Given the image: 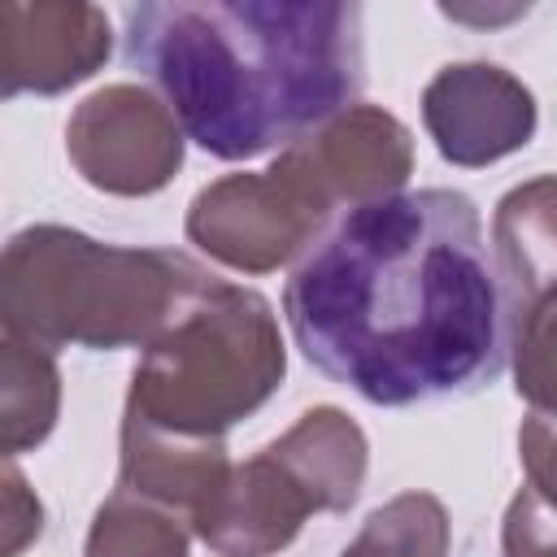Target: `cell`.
Masks as SVG:
<instances>
[{
  "mask_svg": "<svg viewBox=\"0 0 557 557\" xmlns=\"http://www.w3.org/2000/svg\"><path fill=\"white\" fill-rule=\"evenodd\" d=\"M283 318L313 370L383 409L474 392L509 352L500 270L453 187L339 209L296 257Z\"/></svg>",
  "mask_w": 557,
  "mask_h": 557,
  "instance_id": "1",
  "label": "cell"
},
{
  "mask_svg": "<svg viewBox=\"0 0 557 557\" xmlns=\"http://www.w3.org/2000/svg\"><path fill=\"white\" fill-rule=\"evenodd\" d=\"M126 65L222 161L283 152L361 91V9L344 0H174L126 9Z\"/></svg>",
  "mask_w": 557,
  "mask_h": 557,
  "instance_id": "2",
  "label": "cell"
},
{
  "mask_svg": "<svg viewBox=\"0 0 557 557\" xmlns=\"http://www.w3.org/2000/svg\"><path fill=\"white\" fill-rule=\"evenodd\" d=\"M218 274L174 248H117L70 226H26L0 265L4 326L44 344L148 348Z\"/></svg>",
  "mask_w": 557,
  "mask_h": 557,
  "instance_id": "3",
  "label": "cell"
},
{
  "mask_svg": "<svg viewBox=\"0 0 557 557\" xmlns=\"http://www.w3.org/2000/svg\"><path fill=\"white\" fill-rule=\"evenodd\" d=\"M287 374L283 335L261 292L213 278L139 357L126 422L178 440H222Z\"/></svg>",
  "mask_w": 557,
  "mask_h": 557,
  "instance_id": "4",
  "label": "cell"
},
{
  "mask_svg": "<svg viewBox=\"0 0 557 557\" xmlns=\"http://www.w3.org/2000/svg\"><path fill=\"white\" fill-rule=\"evenodd\" d=\"M366 479V435L331 405L296 418L257 457L231 466L191 513V531L218 557H274L309 513H339Z\"/></svg>",
  "mask_w": 557,
  "mask_h": 557,
  "instance_id": "5",
  "label": "cell"
},
{
  "mask_svg": "<svg viewBox=\"0 0 557 557\" xmlns=\"http://www.w3.org/2000/svg\"><path fill=\"white\" fill-rule=\"evenodd\" d=\"M326 222L331 209L274 161L261 174H226L200 187L187 209V239L231 270L265 274L300 257Z\"/></svg>",
  "mask_w": 557,
  "mask_h": 557,
  "instance_id": "6",
  "label": "cell"
},
{
  "mask_svg": "<svg viewBox=\"0 0 557 557\" xmlns=\"http://www.w3.org/2000/svg\"><path fill=\"white\" fill-rule=\"evenodd\" d=\"M65 148L91 187L113 196H152L183 165V126L152 91L113 83L74 109Z\"/></svg>",
  "mask_w": 557,
  "mask_h": 557,
  "instance_id": "7",
  "label": "cell"
},
{
  "mask_svg": "<svg viewBox=\"0 0 557 557\" xmlns=\"http://www.w3.org/2000/svg\"><path fill=\"white\" fill-rule=\"evenodd\" d=\"M278 161L331 209L396 196L413 170V139L405 122L374 104H348L300 144L283 148Z\"/></svg>",
  "mask_w": 557,
  "mask_h": 557,
  "instance_id": "8",
  "label": "cell"
},
{
  "mask_svg": "<svg viewBox=\"0 0 557 557\" xmlns=\"http://www.w3.org/2000/svg\"><path fill=\"white\" fill-rule=\"evenodd\" d=\"M422 122L444 161L479 170L531 144L535 96L492 61H461L426 83Z\"/></svg>",
  "mask_w": 557,
  "mask_h": 557,
  "instance_id": "9",
  "label": "cell"
},
{
  "mask_svg": "<svg viewBox=\"0 0 557 557\" xmlns=\"http://www.w3.org/2000/svg\"><path fill=\"white\" fill-rule=\"evenodd\" d=\"M109 61V17L96 4H0V96H57Z\"/></svg>",
  "mask_w": 557,
  "mask_h": 557,
  "instance_id": "10",
  "label": "cell"
},
{
  "mask_svg": "<svg viewBox=\"0 0 557 557\" xmlns=\"http://www.w3.org/2000/svg\"><path fill=\"white\" fill-rule=\"evenodd\" d=\"M505 322L557 296V174H540L500 196L492 218Z\"/></svg>",
  "mask_w": 557,
  "mask_h": 557,
  "instance_id": "11",
  "label": "cell"
},
{
  "mask_svg": "<svg viewBox=\"0 0 557 557\" xmlns=\"http://www.w3.org/2000/svg\"><path fill=\"white\" fill-rule=\"evenodd\" d=\"M61 409V374L52 348L4 326L0 339V435L4 457H17L48 440Z\"/></svg>",
  "mask_w": 557,
  "mask_h": 557,
  "instance_id": "12",
  "label": "cell"
},
{
  "mask_svg": "<svg viewBox=\"0 0 557 557\" xmlns=\"http://www.w3.org/2000/svg\"><path fill=\"white\" fill-rule=\"evenodd\" d=\"M87 557H187V518L117 487L91 518Z\"/></svg>",
  "mask_w": 557,
  "mask_h": 557,
  "instance_id": "13",
  "label": "cell"
},
{
  "mask_svg": "<svg viewBox=\"0 0 557 557\" xmlns=\"http://www.w3.org/2000/svg\"><path fill=\"white\" fill-rule=\"evenodd\" d=\"M339 557H448V513L431 492H400Z\"/></svg>",
  "mask_w": 557,
  "mask_h": 557,
  "instance_id": "14",
  "label": "cell"
},
{
  "mask_svg": "<svg viewBox=\"0 0 557 557\" xmlns=\"http://www.w3.org/2000/svg\"><path fill=\"white\" fill-rule=\"evenodd\" d=\"M513 387L540 418H557V296L509 318Z\"/></svg>",
  "mask_w": 557,
  "mask_h": 557,
  "instance_id": "15",
  "label": "cell"
},
{
  "mask_svg": "<svg viewBox=\"0 0 557 557\" xmlns=\"http://www.w3.org/2000/svg\"><path fill=\"white\" fill-rule=\"evenodd\" d=\"M500 544L505 557H557V509L522 487L505 509Z\"/></svg>",
  "mask_w": 557,
  "mask_h": 557,
  "instance_id": "16",
  "label": "cell"
},
{
  "mask_svg": "<svg viewBox=\"0 0 557 557\" xmlns=\"http://www.w3.org/2000/svg\"><path fill=\"white\" fill-rule=\"evenodd\" d=\"M518 453L527 466V487L557 509V418L531 413L518 426Z\"/></svg>",
  "mask_w": 557,
  "mask_h": 557,
  "instance_id": "17",
  "label": "cell"
},
{
  "mask_svg": "<svg viewBox=\"0 0 557 557\" xmlns=\"http://www.w3.org/2000/svg\"><path fill=\"white\" fill-rule=\"evenodd\" d=\"M39 531H44V505L9 457L4 461V557H17L30 540H39Z\"/></svg>",
  "mask_w": 557,
  "mask_h": 557,
  "instance_id": "18",
  "label": "cell"
}]
</instances>
